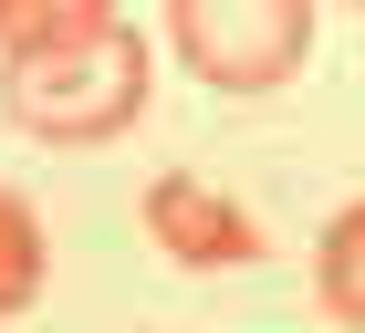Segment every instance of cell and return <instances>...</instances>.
Wrapping results in <instances>:
<instances>
[{
  "instance_id": "3",
  "label": "cell",
  "mask_w": 365,
  "mask_h": 333,
  "mask_svg": "<svg viewBox=\"0 0 365 333\" xmlns=\"http://www.w3.org/2000/svg\"><path fill=\"white\" fill-rule=\"evenodd\" d=\"M146 240L168 250L178 271H251L261 260V219L240 198H220L209 177H188V166H168L146 188Z\"/></svg>"
},
{
  "instance_id": "4",
  "label": "cell",
  "mask_w": 365,
  "mask_h": 333,
  "mask_svg": "<svg viewBox=\"0 0 365 333\" xmlns=\"http://www.w3.org/2000/svg\"><path fill=\"white\" fill-rule=\"evenodd\" d=\"M313 302L365 333V198H344L324 219V240H313Z\"/></svg>"
},
{
  "instance_id": "2",
  "label": "cell",
  "mask_w": 365,
  "mask_h": 333,
  "mask_svg": "<svg viewBox=\"0 0 365 333\" xmlns=\"http://www.w3.org/2000/svg\"><path fill=\"white\" fill-rule=\"evenodd\" d=\"M168 42L209 94H272L313 53V0H168Z\"/></svg>"
},
{
  "instance_id": "5",
  "label": "cell",
  "mask_w": 365,
  "mask_h": 333,
  "mask_svg": "<svg viewBox=\"0 0 365 333\" xmlns=\"http://www.w3.org/2000/svg\"><path fill=\"white\" fill-rule=\"evenodd\" d=\"M115 0H0V63L11 53H53V42H73V31H94Z\"/></svg>"
},
{
  "instance_id": "1",
  "label": "cell",
  "mask_w": 365,
  "mask_h": 333,
  "mask_svg": "<svg viewBox=\"0 0 365 333\" xmlns=\"http://www.w3.org/2000/svg\"><path fill=\"white\" fill-rule=\"evenodd\" d=\"M146 83H157L146 31L125 21V11H105L94 31L53 42V53H11L0 63V105H11V125L42 136V146H105V136H125L146 115Z\"/></svg>"
},
{
  "instance_id": "6",
  "label": "cell",
  "mask_w": 365,
  "mask_h": 333,
  "mask_svg": "<svg viewBox=\"0 0 365 333\" xmlns=\"http://www.w3.org/2000/svg\"><path fill=\"white\" fill-rule=\"evenodd\" d=\"M42 271H53V250H42V219H31L21 198L0 188V312H31V302H42Z\"/></svg>"
}]
</instances>
